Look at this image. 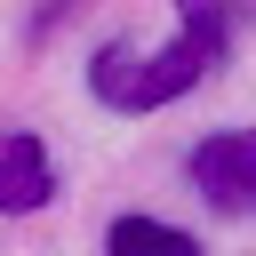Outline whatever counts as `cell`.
<instances>
[{
	"label": "cell",
	"mask_w": 256,
	"mask_h": 256,
	"mask_svg": "<svg viewBox=\"0 0 256 256\" xmlns=\"http://www.w3.org/2000/svg\"><path fill=\"white\" fill-rule=\"evenodd\" d=\"M208 64H216V56L176 32L168 48H104V56L88 64V88H96V104H112V112H160L168 96L200 88Z\"/></svg>",
	"instance_id": "cell-1"
},
{
	"label": "cell",
	"mask_w": 256,
	"mask_h": 256,
	"mask_svg": "<svg viewBox=\"0 0 256 256\" xmlns=\"http://www.w3.org/2000/svg\"><path fill=\"white\" fill-rule=\"evenodd\" d=\"M192 184L216 200V208H240L256 192V128H224L192 152Z\"/></svg>",
	"instance_id": "cell-2"
},
{
	"label": "cell",
	"mask_w": 256,
	"mask_h": 256,
	"mask_svg": "<svg viewBox=\"0 0 256 256\" xmlns=\"http://www.w3.org/2000/svg\"><path fill=\"white\" fill-rule=\"evenodd\" d=\"M56 200V168L40 136H0V216H32Z\"/></svg>",
	"instance_id": "cell-3"
},
{
	"label": "cell",
	"mask_w": 256,
	"mask_h": 256,
	"mask_svg": "<svg viewBox=\"0 0 256 256\" xmlns=\"http://www.w3.org/2000/svg\"><path fill=\"white\" fill-rule=\"evenodd\" d=\"M240 24H248V0H176V32L208 56H224Z\"/></svg>",
	"instance_id": "cell-4"
},
{
	"label": "cell",
	"mask_w": 256,
	"mask_h": 256,
	"mask_svg": "<svg viewBox=\"0 0 256 256\" xmlns=\"http://www.w3.org/2000/svg\"><path fill=\"white\" fill-rule=\"evenodd\" d=\"M104 256H200V240L176 232V224H160V216H120L104 232Z\"/></svg>",
	"instance_id": "cell-5"
}]
</instances>
